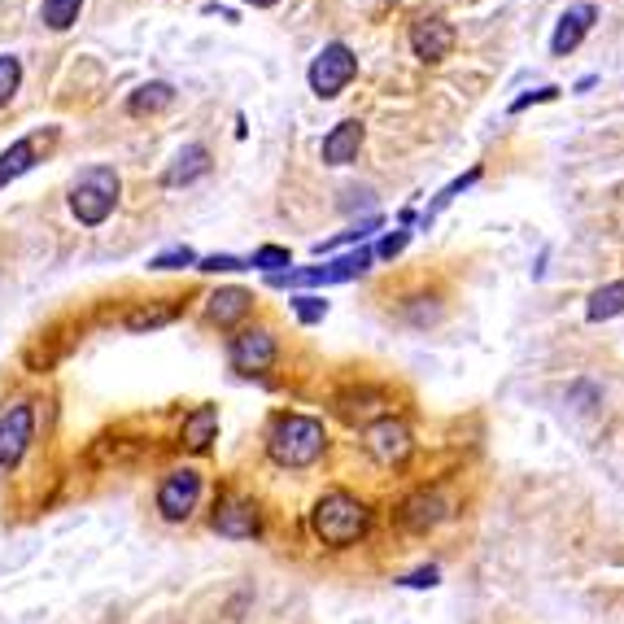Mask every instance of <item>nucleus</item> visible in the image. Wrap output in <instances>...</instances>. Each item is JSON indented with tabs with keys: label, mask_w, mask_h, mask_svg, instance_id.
Returning a JSON list of instances; mask_svg holds the SVG:
<instances>
[{
	"label": "nucleus",
	"mask_w": 624,
	"mask_h": 624,
	"mask_svg": "<svg viewBox=\"0 0 624 624\" xmlns=\"http://www.w3.org/2000/svg\"><path fill=\"white\" fill-rule=\"evenodd\" d=\"M411 48L419 61H446L454 48V26L446 18H419L411 26Z\"/></svg>",
	"instance_id": "f8f14e48"
},
{
	"label": "nucleus",
	"mask_w": 624,
	"mask_h": 624,
	"mask_svg": "<svg viewBox=\"0 0 624 624\" xmlns=\"http://www.w3.org/2000/svg\"><path fill=\"white\" fill-rule=\"evenodd\" d=\"M250 4H254V9H271L276 0H250Z\"/></svg>",
	"instance_id": "473e14b6"
},
{
	"label": "nucleus",
	"mask_w": 624,
	"mask_h": 624,
	"mask_svg": "<svg viewBox=\"0 0 624 624\" xmlns=\"http://www.w3.org/2000/svg\"><path fill=\"white\" fill-rule=\"evenodd\" d=\"M18 83H22V61L18 57H0V105H9Z\"/></svg>",
	"instance_id": "393cba45"
},
{
	"label": "nucleus",
	"mask_w": 624,
	"mask_h": 624,
	"mask_svg": "<svg viewBox=\"0 0 624 624\" xmlns=\"http://www.w3.org/2000/svg\"><path fill=\"white\" fill-rule=\"evenodd\" d=\"M114 206H118V175H114V166H88V171H79V180L70 184V210H74V219L88 223V228H96V223H105L114 215Z\"/></svg>",
	"instance_id": "7ed1b4c3"
},
{
	"label": "nucleus",
	"mask_w": 624,
	"mask_h": 624,
	"mask_svg": "<svg viewBox=\"0 0 624 624\" xmlns=\"http://www.w3.org/2000/svg\"><path fill=\"white\" fill-rule=\"evenodd\" d=\"M193 263H197V254H193L188 245H175V250L158 254V258L149 263V271H180V267H193Z\"/></svg>",
	"instance_id": "b1692460"
},
{
	"label": "nucleus",
	"mask_w": 624,
	"mask_h": 624,
	"mask_svg": "<svg viewBox=\"0 0 624 624\" xmlns=\"http://www.w3.org/2000/svg\"><path fill=\"white\" fill-rule=\"evenodd\" d=\"M380 228V219H367V223H358V228H349V232H340L336 241H323V245H314V254H332L336 245H345V241H367L371 232Z\"/></svg>",
	"instance_id": "a878e982"
},
{
	"label": "nucleus",
	"mask_w": 624,
	"mask_h": 624,
	"mask_svg": "<svg viewBox=\"0 0 624 624\" xmlns=\"http://www.w3.org/2000/svg\"><path fill=\"white\" fill-rule=\"evenodd\" d=\"M171 101H175V88H171V83H145V88L127 101V109H131V114H153V109H166Z\"/></svg>",
	"instance_id": "aec40b11"
},
{
	"label": "nucleus",
	"mask_w": 624,
	"mask_h": 624,
	"mask_svg": "<svg viewBox=\"0 0 624 624\" xmlns=\"http://www.w3.org/2000/svg\"><path fill=\"white\" fill-rule=\"evenodd\" d=\"M293 311H298L302 323H319V319L327 314V302H323V298H311V293H302V298L293 302Z\"/></svg>",
	"instance_id": "cd10ccee"
},
{
	"label": "nucleus",
	"mask_w": 624,
	"mask_h": 624,
	"mask_svg": "<svg viewBox=\"0 0 624 624\" xmlns=\"http://www.w3.org/2000/svg\"><path fill=\"white\" fill-rule=\"evenodd\" d=\"M476 180H481V166H472V171H467V175H463V180H454V184H446V188H441V193H437V201H432V206H428V210H424V219H419V223H424V228H428V223H432V219H437V215H441V210H446V206H450V201H454V197H459V193H463V188H472V184H476Z\"/></svg>",
	"instance_id": "412c9836"
},
{
	"label": "nucleus",
	"mask_w": 624,
	"mask_h": 624,
	"mask_svg": "<svg viewBox=\"0 0 624 624\" xmlns=\"http://www.w3.org/2000/svg\"><path fill=\"white\" fill-rule=\"evenodd\" d=\"M250 267H258V271H267V276H280L285 267H293V258H289V250H280V245H263V250H254Z\"/></svg>",
	"instance_id": "4be33fe9"
},
{
	"label": "nucleus",
	"mask_w": 624,
	"mask_h": 624,
	"mask_svg": "<svg viewBox=\"0 0 624 624\" xmlns=\"http://www.w3.org/2000/svg\"><path fill=\"white\" fill-rule=\"evenodd\" d=\"M446 516H450V498H446L441 489H415V494L402 502V511H397V520H402L406 533H428V529H437Z\"/></svg>",
	"instance_id": "9d476101"
},
{
	"label": "nucleus",
	"mask_w": 624,
	"mask_h": 624,
	"mask_svg": "<svg viewBox=\"0 0 624 624\" xmlns=\"http://www.w3.org/2000/svg\"><path fill=\"white\" fill-rule=\"evenodd\" d=\"M254 307V298L245 293V289H219L215 298H210V319L219 323V327H232V323H241L245 314Z\"/></svg>",
	"instance_id": "a211bd4d"
},
{
	"label": "nucleus",
	"mask_w": 624,
	"mask_h": 624,
	"mask_svg": "<svg viewBox=\"0 0 624 624\" xmlns=\"http://www.w3.org/2000/svg\"><path fill=\"white\" fill-rule=\"evenodd\" d=\"M358 74V57L345 48V44H323V53L311 61V88L314 96L332 101L349 79Z\"/></svg>",
	"instance_id": "6e6552de"
},
{
	"label": "nucleus",
	"mask_w": 624,
	"mask_h": 624,
	"mask_svg": "<svg viewBox=\"0 0 624 624\" xmlns=\"http://www.w3.org/2000/svg\"><path fill=\"white\" fill-rule=\"evenodd\" d=\"M362 450H367L380 467H402V463L411 459V450H415V437H411V428H406L402 419L384 415V419L367 424V432H362Z\"/></svg>",
	"instance_id": "39448f33"
},
{
	"label": "nucleus",
	"mask_w": 624,
	"mask_h": 624,
	"mask_svg": "<svg viewBox=\"0 0 624 624\" xmlns=\"http://www.w3.org/2000/svg\"><path fill=\"white\" fill-rule=\"evenodd\" d=\"M197 267H201V271H245L250 263H241V258H232V254H210V258H201Z\"/></svg>",
	"instance_id": "c85d7f7f"
},
{
	"label": "nucleus",
	"mask_w": 624,
	"mask_h": 624,
	"mask_svg": "<svg viewBox=\"0 0 624 624\" xmlns=\"http://www.w3.org/2000/svg\"><path fill=\"white\" fill-rule=\"evenodd\" d=\"M210 171V149L206 145H184L180 153H175V162L166 166V188H180V184H193V180H201Z\"/></svg>",
	"instance_id": "dca6fc26"
},
{
	"label": "nucleus",
	"mask_w": 624,
	"mask_h": 624,
	"mask_svg": "<svg viewBox=\"0 0 624 624\" xmlns=\"http://www.w3.org/2000/svg\"><path fill=\"white\" fill-rule=\"evenodd\" d=\"M358 149H362V123L358 118H345V123H336L327 136H323V162L327 166H349L354 158H358Z\"/></svg>",
	"instance_id": "2eb2a0df"
},
{
	"label": "nucleus",
	"mask_w": 624,
	"mask_h": 624,
	"mask_svg": "<svg viewBox=\"0 0 624 624\" xmlns=\"http://www.w3.org/2000/svg\"><path fill=\"white\" fill-rule=\"evenodd\" d=\"M215 533L219 538H232V542H245V538H258V529H263V516H258V507L250 502V498H223L219 507H215Z\"/></svg>",
	"instance_id": "9b49d317"
},
{
	"label": "nucleus",
	"mask_w": 624,
	"mask_h": 624,
	"mask_svg": "<svg viewBox=\"0 0 624 624\" xmlns=\"http://www.w3.org/2000/svg\"><path fill=\"white\" fill-rule=\"evenodd\" d=\"M586 314H590V323H608V319L624 314V280H612V285L594 289V293H590V307H586Z\"/></svg>",
	"instance_id": "6ab92c4d"
},
{
	"label": "nucleus",
	"mask_w": 624,
	"mask_h": 624,
	"mask_svg": "<svg viewBox=\"0 0 624 624\" xmlns=\"http://www.w3.org/2000/svg\"><path fill=\"white\" fill-rule=\"evenodd\" d=\"M175 319V311H136L127 314V327L131 332H145V327H162V323H171Z\"/></svg>",
	"instance_id": "bb28decb"
},
{
	"label": "nucleus",
	"mask_w": 624,
	"mask_h": 624,
	"mask_svg": "<svg viewBox=\"0 0 624 624\" xmlns=\"http://www.w3.org/2000/svg\"><path fill=\"white\" fill-rule=\"evenodd\" d=\"M35 441V402H13L0 415V472H13Z\"/></svg>",
	"instance_id": "0eeeda50"
},
{
	"label": "nucleus",
	"mask_w": 624,
	"mask_h": 624,
	"mask_svg": "<svg viewBox=\"0 0 624 624\" xmlns=\"http://www.w3.org/2000/svg\"><path fill=\"white\" fill-rule=\"evenodd\" d=\"M594 18H599V9H594V4H573V9L559 18L555 35H551V53H555V57H568V53H577V48H581V39L590 35Z\"/></svg>",
	"instance_id": "4468645a"
},
{
	"label": "nucleus",
	"mask_w": 624,
	"mask_h": 624,
	"mask_svg": "<svg viewBox=\"0 0 624 624\" xmlns=\"http://www.w3.org/2000/svg\"><path fill=\"white\" fill-rule=\"evenodd\" d=\"M441 581V573L437 568H415L411 577H402V586H411V590H432Z\"/></svg>",
	"instance_id": "7c9ffc66"
},
{
	"label": "nucleus",
	"mask_w": 624,
	"mask_h": 624,
	"mask_svg": "<svg viewBox=\"0 0 624 624\" xmlns=\"http://www.w3.org/2000/svg\"><path fill=\"white\" fill-rule=\"evenodd\" d=\"M555 96H559V88H538V92H529V96L511 101V114H524L529 105H538V101H555Z\"/></svg>",
	"instance_id": "2f4dec72"
},
{
	"label": "nucleus",
	"mask_w": 624,
	"mask_h": 624,
	"mask_svg": "<svg viewBox=\"0 0 624 624\" xmlns=\"http://www.w3.org/2000/svg\"><path fill=\"white\" fill-rule=\"evenodd\" d=\"M228 362L241 371V375H258L276 362V336L267 327H245L241 336H232L228 345Z\"/></svg>",
	"instance_id": "1a4fd4ad"
},
{
	"label": "nucleus",
	"mask_w": 624,
	"mask_h": 624,
	"mask_svg": "<svg viewBox=\"0 0 624 624\" xmlns=\"http://www.w3.org/2000/svg\"><path fill=\"white\" fill-rule=\"evenodd\" d=\"M406 241H411V232H402V228H397V232H389V236L380 241V250H375V254H380V258H397V254L406 250Z\"/></svg>",
	"instance_id": "c756f323"
},
{
	"label": "nucleus",
	"mask_w": 624,
	"mask_h": 624,
	"mask_svg": "<svg viewBox=\"0 0 624 624\" xmlns=\"http://www.w3.org/2000/svg\"><path fill=\"white\" fill-rule=\"evenodd\" d=\"M311 529L323 546L345 551V546H354V542H362V538H367V529H371V511H367V502H362V498H354L349 489H327V494L314 502Z\"/></svg>",
	"instance_id": "f257e3e1"
},
{
	"label": "nucleus",
	"mask_w": 624,
	"mask_h": 624,
	"mask_svg": "<svg viewBox=\"0 0 624 624\" xmlns=\"http://www.w3.org/2000/svg\"><path fill=\"white\" fill-rule=\"evenodd\" d=\"M323 450H327V432L311 415H280L267 437V454L280 467H314Z\"/></svg>",
	"instance_id": "f03ea898"
},
{
	"label": "nucleus",
	"mask_w": 624,
	"mask_h": 624,
	"mask_svg": "<svg viewBox=\"0 0 624 624\" xmlns=\"http://www.w3.org/2000/svg\"><path fill=\"white\" fill-rule=\"evenodd\" d=\"M79 4H83V0H44V22H48L53 31H66V26L79 18Z\"/></svg>",
	"instance_id": "5701e85b"
},
{
	"label": "nucleus",
	"mask_w": 624,
	"mask_h": 624,
	"mask_svg": "<svg viewBox=\"0 0 624 624\" xmlns=\"http://www.w3.org/2000/svg\"><path fill=\"white\" fill-rule=\"evenodd\" d=\"M57 140V131L48 127V131H35V136H26V140H13L4 153H0V188L4 184H13L18 175H26L31 166H35V158L48 149Z\"/></svg>",
	"instance_id": "ddd939ff"
},
{
	"label": "nucleus",
	"mask_w": 624,
	"mask_h": 624,
	"mask_svg": "<svg viewBox=\"0 0 624 624\" xmlns=\"http://www.w3.org/2000/svg\"><path fill=\"white\" fill-rule=\"evenodd\" d=\"M219 437V406H197L188 419H184V432H180V441L188 446V450H210V441Z\"/></svg>",
	"instance_id": "f3484780"
},
{
	"label": "nucleus",
	"mask_w": 624,
	"mask_h": 624,
	"mask_svg": "<svg viewBox=\"0 0 624 624\" xmlns=\"http://www.w3.org/2000/svg\"><path fill=\"white\" fill-rule=\"evenodd\" d=\"M197 502H201V476L193 467H175V472L162 476V485H158V511H162V520L184 524L197 511Z\"/></svg>",
	"instance_id": "423d86ee"
},
{
	"label": "nucleus",
	"mask_w": 624,
	"mask_h": 624,
	"mask_svg": "<svg viewBox=\"0 0 624 624\" xmlns=\"http://www.w3.org/2000/svg\"><path fill=\"white\" fill-rule=\"evenodd\" d=\"M371 267V250H354L327 267H307V271H280V276H267L271 289H319V285H345L354 276H362Z\"/></svg>",
	"instance_id": "20e7f679"
}]
</instances>
